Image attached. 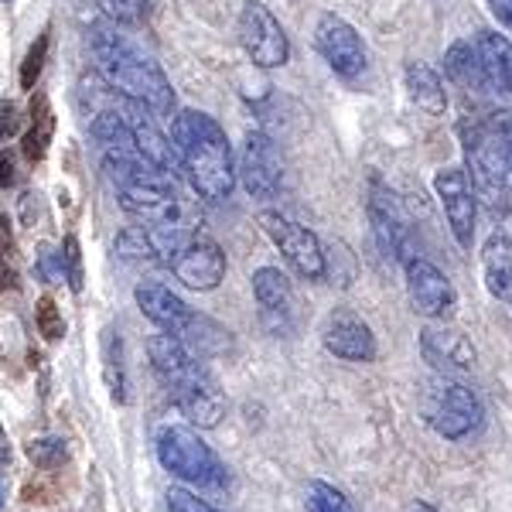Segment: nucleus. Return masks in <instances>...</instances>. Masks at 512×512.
I'll return each instance as SVG.
<instances>
[{
    "label": "nucleus",
    "instance_id": "obj_1",
    "mask_svg": "<svg viewBox=\"0 0 512 512\" xmlns=\"http://www.w3.org/2000/svg\"><path fill=\"white\" fill-rule=\"evenodd\" d=\"M465 175L475 198L489 205L492 216H502L512 198V113L475 110L458 123Z\"/></svg>",
    "mask_w": 512,
    "mask_h": 512
},
{
    "label": "nucleus",
    "instance_id": "obj_2",
    "mask_svg": "<svg viewBox=\"0 0 512 512\" xmlns=\"http://www.w3.org/2000/svg\"><path fill=\"white\" fill-rule=\"evenodd\" d=\"M171 134L178 164L192 181L195 195L205 202H226L236 188V161L219 120L202 110H181L171 123Z\"/></svg>",
    "mask_w": 512,
    "mask_h": 512
},
{
    "label": "nucleus",
    "instance_id": "obj_3",
    "mask_svg": "<svg viewBox=\"0 0 512 512\" xmlns=\"http://www.w3.org/2000/svg\"><path fill=\"white\" fill-rule=\"evenodd\" d=\"M93 55L99 62V76L110 82L120 96L134 99V103H144L154 117L171 120V110H175V89H171L168 76L158 62L147 52L130 41L127 35H120L110 24H96L93 35Z\"/></svg>",
    "mask_w": 512,
    "mask_h": 512
},
{
    "label": "nucleus",
    "instance_id": "obj_4",
    "mask_svg": "<svg viewBox=\"0 0 512 512\" xmlns=\"http://www.w3.org/2000/svg\"><path fill=\"white\" fill-rule=\"evenodd\" d=\"M158 461L164 472L198 489H222L229 482L226 465L219 461V454L198 437L192 427L168 424L158 431Z\"/></svg>",
    "mask_w": 512,
    "mask_h": 512
},
{
    "label": "nucleus",
    "instance_id": "obj_5",
    "mask_svg": "<svg viewBox=\"0 0 512 512\" xmlns=\"http://www.w3.org/2000/svg\"><path fill=\"white\" fill-rule=\"evenodd\" d=\"M120 205L130 216L144 219L151 229L161 233H181L192 236L198 226V209L188 198L178 195L175 181H154V185H127L117 188Z\"/></svg>",
    "mask_w": 512,
    "mask_h": 512
},
{
    "label": "nucleus",
    "instance_id": "obj_6",
    "mask_svg": "<svg viewBox=\"0 0 512 512\" xmlns=\"http://www.w3.org/2000/svg\"><path fill=\"white\" fill-rule=\"evenodd\" d=\"M424 414H427V424L441 437L461 441V437H468L482 424L485 410H482V400H478L468 386L454 383V379H437L424 396Z\"/></svg>",
    "mask_w": 512,
    "mask_h": 512
},
{
    "label": "nucleus",
    "instance_id": "obj_7",
    "mask_svg": "<svg viewBox=\"0 0 512 512\" xmlns=\"http://www.w3.org/2000/svg\"><path fill=\"white\" fill-rule=\"evenodd\" d=\"M168 386L175 393V403L188 424L202 427V431H212V427L222 424V417H226V396H222L216 376L198 359L188 362L178 376H171Z\"/></svg>",
    "mask_w": 512,
    "mask_h": 512
},
{
    "label": "nucleus",
    "instance_id": "obj_8",
    "mask_svg": "<svg viewBox=\"0 0 512 512\" xmlns=\"http://www.w3.org/2000/svg\"><path fill=\"white\" fill-rule=\"evenodd\" d=\"M239 45H243L250 62L260 65V69H277V65L291 59L287 31L280 28L274 11L267 4H260V0H246L239 7Z\"/></svg>",
    "mask_w": 512,
    "mask_h": 512
},
{
    "label": "nucleus",
    "instance_id": "obj_9",
    "mask_svg": "<svg viewBox=\"0 0 512 512\" xmlns=\"http://www.w3.org/2000/svg\"><path fill=\"white\" fill-rule=\"evenodd\" d=\"M267 236L274 239V246L284 253V260L301 274L304 280H321L325 277V250H321L318 236L308 226H297L280 212H263L260 216Z\"/></svg>",
    "mask_w": 512,
    "mask_h": 512
},
{
    "label": "nucleus",
    "instance_id": "obj_10",
    "mask_svg": "<svg viewBox=\"0 0 512 512\" xmlns=\"http://www.w3.org/2000/svg\"><path fill=\"white\" fill-rule=\"evenodd\" d=\"M171 274L192 291H216L226 277V253L219 250V243L205 236H188L185 243L171 253L168 260Z\"/></svg>",
    "mask_w": 512,
    "mask_h": 512
},
{
    "label": "nucleus",
    "instance_id": "obj_11",
    "mask_svg": "<svg viewBox=\"0 0 512 512\" xmlns=\"http://www.w3.org/2000/svg\"><path fill=\"white\" fill-rule=\"evenodd\" d=\"M315 45H318L321 59L332 65L342 79H355L362 69H366V45H362L359 31H355L345 18L332 14V11L318 18Z\"/></svg>",
    "mask_w": 512,
    "mask_h": 512
},
{
    "label": "nucleus",
    "instance_id": "obj_12",
    "mask_svg": "<svg viewBox=\"0 0 512 512\" xmlns=\"http://www.w3.org/2000/svg\"><path fill=\"white\" fill-rule=\"evenodd\" d=\"M369 219H373V233L379 239V246H383L393 260L407 263L410 256H417L410 216L403 212L400 198H396L390 188L379 185V181L373 185V195H369Z\"/></svg>",
    "mask_w": 512,
    "mask_h": 512
},
{
    "label": "nucleus",
    "instance_id": "obj_13",
    "mask_svg": "<svg viewBox=\"0 0 512 512\" xmlns=\"http://www.w3.org/2000/svg\"><path fill=\"white\" fill-rule=\"evenodd\" d=\"M434 192L444 205V216L454 233V243L461 250H472L475 243V216H478V198L468 185L465 168H444L434 178Z\"/></svg>",
    "mask_w": 512,
    "mask_h": 512
},
{
    "label": "nucleus",
    "instance_id": "obj_14",
    "mask_svg": "<svg viewBox=\"0 0 512 512\" xmlns=\"http://www.w3.org/2000/svg\"><path fill=\"white\" fill-rule=\"evenodd\" d=\"M403 270H407V294L417 315L448 318L454 311V304H458V294H454L451 280L444 277L431 260H424V256H410V260L403 263Z\"/></svg>",
    "mask_w": 512,
    "mask_h": 512
},
{
    "label": "nucleus",
    "instance_id": "obj_15",
    "mask_svg": "<svg viewBox=\"0 0 512 512\" xmlns=\"http://www.w3.org/2000/svg\"><path fill=\"white\" fill-rule=\"evenodd\" d=\"M134 301H137V308L144 311V318H151L154 325L161 328V332L178 335L181 342H188V335L195 332L198 318H202L195 308H188V304L181 301V297L171 291V287L154 284V280H144V284H137Z\"/></svg>",
    "mask_w": 512,
    "mask_h": 512
},
{
    "label": "nucleus",
    "instance_id": "obj_16",
    "mask_svg": "<svg viewBox=\"0 0 512 512\" xmlns=\"http://www.w3.org/2000/svg\"><path fill=\"white\" fill-rule=\"evenodd\" d=\"M321 342L335 359L345 362H373L376 359V335L355 311L349 308H335L332 315L321 325Z\"/></svg>",
    "mask_w": 512,
    "mask_h": 512
},
{
    "label": "nucleus",
    "instance_id": "obj_17",
    "mask_svg": "<svg viewBox=\"0 0 512 512\" xmlns=\"http://www.w3.org/2000/svg\"><path fill=\"white\" fill-rule=\"evenodd\" d=\"M236 175L243 178V188L253 198H274L280 192V154L274 147V140L267 134H246L243 140V154H239V168Z\"/></svg>",
    "mask_w": 512,
    "mask_h": 512
},
{
    "label": "nucleus",
    "instance_id": "obj_18",
    "mask_svg": "<svg viewBox=\"0 0 512 512\" xmlns=\"http://www.w3.org/2000/svg\"><path fill=\"white\" fill-rule=\"evenodd\" d=\"M420 352L437 369H451V373H468V369H475L478 359L472 338L458 332V328H424L420 332Z\"/></svg>",
    "mask_w": 512,
    "mask_h": 512
},
{
    "label": "nucleus",
    "instance_id": "obj_19",
    "mask_svg": "<svg viewBox=\"0 0 512 512\" xmlns=\"http://www.w3.org/2000/svg\"><path fill=\"white\" fill-rule=\"evenodd\" d=\"M489 93H512V41L495 31H478L472 41Z\"/></svg>",
    "mask_w": 512,
    "mask_h": 512
},
{
    "label": "nucleus",
    "instance_id": "obj_20",
    "mask_svg": "<svg viewBox=\"0 0 512 512\" xmlns=\"http://www.w3.org/2000/svg\"><path fill=\"white\" fill-rule=\"evenodd\" d=\"M482 274L492 297L512 304V236L492 233L482 250Z\"/></svg>",
    "mask_w": 512,
    "mask_h": 512
},
{
    "label": "nucleus",
    "instance_id": "obj_21",
    "mask_svg": "<svg viewBox=\"0 0 512 512\" xmlns=\"http://www.w3.org/2000/svg\"><path fill=\"white\" fill-rule=\"evenodd\" d=\"M253 294H256V304L263 308L267 318H280L284 325L294 311V287L287 274H280L277 267H260L253 274Z\"/></svg>",
    "mask_w": 512,
    "mask_h": 512
},
{
    "label": "nucleus",
    "instance_id": "obj_22",
    "mask_svg": "<svg viewBox=\"0 0 512 512\" xmlns=\"http://www.w3.org/2000/svg\"><path fill=\"white\" fill-rule=\"evenodd\" d=\"M52 137H55L52 103H48L45 93H35L31 96V110H28V130H24V140H21L24 158L31 164H38L48 154V147H52Z\"/></svg>",
    "mask_w": 512,
    "mask_h": 512
},
{
    "label": "nucleus",
    "instance_id": "obj_23",
    "mask_svg": "<svg viewBox=\"0 0 512 512\" xmlns=\"http://www.w3.org/2000/svg\"><path fill=\"white\" fill-rule=\"evenodd\" d=\"M113 253H117V260H123L127 267H168V260H164L158 239L147 226H127L123 233H117L113 239Z\"/></svg>",
    "mask_w": 512,
    "mask_h": 512
},
{
    "label": "nucleus",
    "instance_id": "obj_24",
    "mask_svg": "<svg viewBox=\"0 0 512 512\" xmlns=\"http://www.w3.org/2000/svg\"><path fill=\"white\" fill-rule=\"evenodd\" d=\"M407 93L420 110H427L431 117H441V113L448 110V89H444V79L424 62L407 65Z\"/></svg>",
    "mask_w": 512,
    "mask_h": 512
},
{
    "label": "nucleus",
    "instance_id": "obj_25",
    "mask_svg": "<svg viewBox=\"0 0 512 512\" xmlns=\"http://www.w3.org/2000/svg\"><path fill=\"white\" fill-rule=\"evenodd\" d=\"M444 72L454 86L468 89V93H489L485 86V76H482V62H478V52L472 41H454L444 55Z\"/></svg>",
    "mask_w": 512,
    "mask_h": 512
},
{
    "label": "nucleus",
    "instance_id": "obj_26",
    "mask_svg": "<svg viewBox=\"0 0 512 512\" xmlns=\"http://www.w3.org/2000/svg\"><path fill=\"white\" fill-rule=\"evenodd\" d=\"M147 359H151V366H154V373H158L164 383H168L171 376H178L181 369L188 366V362L195 359L192 349H188L185 342H181L178 335H171V332H158V335H151L147 338Z\"/></svg>",
    "mask_w": 512,
    "mask_h": 512
},
{
    "label": "nucleus",
    "instance_id": "obj_27",
    "mask_svg": "<svg viewBox=\"0 0 512 512\" xmlns=\"http://www.w3.org/2000/svg\"><path fill=\"white\" fill-rule=\"evenodd\" d=\"M103 376H106V386H110L113 400L117 403H127L130 396V383H127V366H123V342L113 328L103 332Z\"/></svg>",
    "mask_w": 512,
    "mask_h": 512
},
{
    "label": "nucleus",
    "instance_id": "obj_28",
    "mask_svg": "<svg viewBox=\"0 0 512 512\" xmlns=\"http://www.w3.org/2000/svg\"><path fill=\"white\" fill-rule=\"evenodd\" d=\"M24 451H28L31 465L41 468V472H55V468H62L65 461H69V444H65V437H35Z\"/></svg>",
    "mask_w": 512,
    "mask_h": 512
},
{
    "label": "nucleus",
    "instance_id": "obj_29",
    "mask_svg": "<svg viewBox=\"0 0 512 512\" xmlns=\"http://www.w3.org/2000/svg\"><path fill=\"white\" fill-rule=\"evenodd\" d=\"M48 48H52V31L45 28L35 41H31L28 55H24V62H21V89H28V93H35L38 76L48 62Z\"/></svg>",
    "mask_w": 512,
    "mask_h": 512
},
{
    "label": "nucleus",
    "instance_id": "obj_30",
    "mask_svg": "<svg viewBox=\"0 0 512 512\" xmlns=\"http://www.w3.org/2000/svg\"><path fill=\"white\" fill-rule=\"evenodd\" d=\"M304 506H308V512H352L349 499L328 482H311L308 492H304Z\"/></svg>",
    "mask_w": 512,
    "mask_h": 512
},
{
    "label": "nucleus",
    "instance_id": "obj_31",
    "mask_svg": "<svg viewBox=\"0 0 512 512\" xmlns=\"http://www.w3.org/2000/svg\"><path fill=\"white\" fill-rule=\"evenodd\" d=\"M147 4L151 0H99L103 14L117 24H140L147 18Z\"/></svg>",
    "mask_w": 512,
    "mask_h": 512
},
{
    "label": "nucleus",
    "instance_id": "obj_32",
    "mask_svg": "<svg viewBox=\"0 0 512 512\" xmlns=\"http://www.w3.org/2000/svg\"><path fill=\"white\" fill-rule=\"evenodd\" d=\"M35 325H38V332L48 338V342H59V338H65L62 311L55 308L52 297H41V301H38V308H35Z\"/></svg>",
    "mask_w": 512,
    "mask_h": 512
},
{
    "label": "nucleus",
    "instance_id": "obj_33",
    "mask_svg": "<svg viewBox=\"0 0 512 512\" xmlns=\"http://www.w3.org/2000/svg\"><path fill=\"white\" fill-rule=\"evenodd\" d=\"M62 267H65V280H69L72 291H82V253H79V239L65 236L62 243Z\"/></svg>",
    "mask_w": 512,
    "mask_h": 512
},
{
    "label": "nucleus",
    "instance_id": "obj_34",
    "mask_svg": "<svg viewBox=\"0 0 512 512\" xmlns=\"http://www.w3.org/2000/svg\"><path fill=\"white\" fill-rule=\"evenodd\" d=\"M35 270H38L41 280H48V284H62L65 280L62 253H55L52 246H41L38 256H35Z\"/></svg>",
    "mask_w": 512,
    "mask_h": 512
},
{
    "label": "nucleus",
    "instance_id": "obj_35",
    "mask_svg": "<svg viewBox=\"0 0 512 512\" xmlns=\"http://www.w3.org/2000/svg\"><path fill=\"white\" fill-rule=\"evenodd\" d=\"M168 512H219V509H212L205 499H198V495H192L188 489H168Z\"/></svg>",
    "mask_w": 512,
    "mask_h": 512
},
{
    "label": "nucleus",
    "instance_id": "obj_36",
    "mask_svg": "<svg viewBox=\"0 0 512 512\" xmlns=\"http://www.w3.org/2000/svg\"><path fill=\"white\" fill-rule=\"evenodd\" d=\"M18 127H21L18 106H14V103H0V140L18 134Z\"/></svg>",
    "mask_w": 512,
    "mask_h": 512
},
{
    "label": "nucleus",
    "instance_id": "obj_37",
    "mask_svg": "<svg viewBox=\"0 0 512 512\" xmlns=\"http://www.w3.org/2000/svg\"><path fill=\"white\" fill-rule=\"evenodd\" d=\"M485 4L492 7V14L499 18V24L512 35V0H485Z\"/></svg>",
    "mask_w": 512,
    "mask_h": 512
},
{
    "label": "nucleus",
    "instance_id": "obj_38",
    "mask_svg": "<svg viewBox=\"0 0 512 512\" xmlns=\"http://www.w3.org/2000/svg\"><path fill=\"white\" fill-rule=\"evenodd\" d=\"M14 181H18V175H14V161L7 151H0V188H11Z\"/></svg>",
    "mask_w": 512,
    "mask_h": 512
},
{
    "label": "nucleus",
    "instance_id": "obj_39",
    "mask_svg": "<svg viewBox=\"0 0 512 512\" xmlns=\"http://www.w3.org/2000/svg\"><path fill=\"white\" fill-rule=\"evenodd\" d=\"M11 437H7V431H4V424H0V468H7L11 465Z\"/></svg>",
    "mask_w": 512,
    "mask_h": 512
},
{
    "label": "nucleus",
    "instance_id": "obj_40",
    "mask_svg": "<svg viewBox=\"0 0 512 512\" xmlns=\"http://www.w3.org/2000/svg\"><path fill=\"white\" fill-rule=\"evenodd\" d=\"M7 250H11V222L0 212V253H7Z\"/></svg>",
    "mask_w": 512,
    "mask_h": 512
},
{
    "label": "nucleus",
    "instance_id": "obj_41",
    "mask_svg": "<svg viewBox=\"0 0 512 512\" xmlns=\"http://www.w3.org/2000/svg\"><path fill=\"white\" fill-rule=\"evenodd\" d=\"M11 284V270H7V263H4V253H0V291Z\"/></svg>",
    "mask_w": 512,
    "mask_h": 512
},
{
    "label": "nucleus",
    "instance_id": "obj_42",
    "mask_svg": "<svg viewBox=\"0 0 512 512\" xmlns=\"http://www.w3.org/2000/svg\"><path fill=\"white\" fill-rule=\"evenodd\" d=\"M410 512H434V509L427 506V502H414V506H410Z\"/></svg>",
    "mask_w": 512,
    "mask_h": 512
},
{
    "label": "nucleus",
    "instance_id": "obj_43",
    "mask_svg": "<svg viewBox=\"0 0 512 512\" xmlns=\"http://www.w3.org/2000/svg\"><path fill=\"white\" fill-rule=\"evenodd\" d=\"M0 509H4V495H0Z\"/></svg>",
    "mask_w": 512,
    "mask_h": 512
},
{
    "label": "nucleus",
    "instance_id": "obj_44",
    "mask_svg": "<svg viewBox=\"0 0 512 512\" xmlns=\"http://www.w3.org/2000/svg\"><path fill=\"white\" fill-rule=\"evenodd\" d=\"M4 4H11V0H4Z\"/></svg>",
    "mask_w": 512,
    "mask_h": 512
}]
</instances>
